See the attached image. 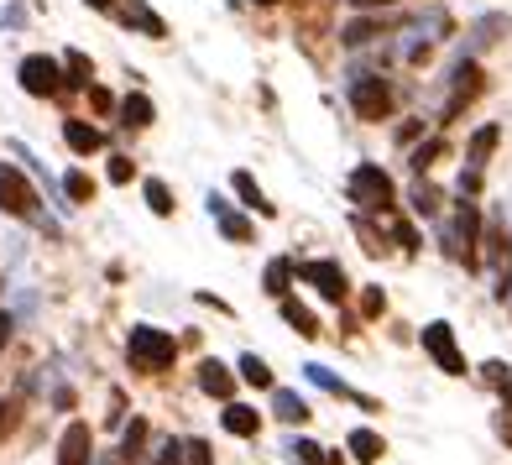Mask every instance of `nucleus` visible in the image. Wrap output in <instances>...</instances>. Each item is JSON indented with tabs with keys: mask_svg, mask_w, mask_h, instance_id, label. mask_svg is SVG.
Here are the masks:
<instances>
[{
	"mask_svg": "<svg viewBox=\"0 0 512 465\" xmlns=\"http://www.w3.org/2000/svg\"><path fill=\"white\" fill-rule=\"evenodd\" d=\"M0 215L27 220V225H37V230H48V236H58V225L37 209V189L27 183V173L11 168V162H0Z\"/></svg>",
	"mask_w": 512,
	"mask_h": 465,
	"instance_id": "1",
	"label": "nucleus"
},
{
	"mask_svg": "<svg viewBox=\"0 0 512 465\" xmlns=\"http://www.w3.org/2000/svg\"><path fill=\"white\" fill-rule=\"evenodd\" d=\"M126 356L136 371H147V377H157V371H168L173 356H178V340L168 330H157V324H131L126 335Z\"/></svg>",
	"mask_w": 512,
	"mask_h": 465,
	"instance_id": "2",
	"label": "nucleus"
},
{
	"mask_svg": "<svg viewBox=\"0 0 512 465\" xmlns=\"http://www.w3.org/2000/svg\"><path fill=\"white\" fill-rule=\"evenodd\" d=\"M351 110L361 121H387L392 115V84L377 79V74H356L351 79Z\"/></svg>",
	"mask_w": 512,
	"mask_h": 465,
	"instance_id": "3",
	"label": "nucleus"
},
{
	"mask_svg": "<svg viewBox=\"0 0 512 465\" xmlns=\"http://www.w3.org/2000/svg\"><path fill=\"white\" fill-rule=\"evenodd\" d=\"M16 79H21V89H27L32 100H48V95H58V89H63V63L48 58V53H32V58H21Z\"/></svg>",
	"mask_w": 512,
	"mask_h": 465,
	"instance_id": "4",
	"label": "nucleus"
},
{
	"mask_svg": "<svg viewBox=\"0 0 512 465\" xmlns=\"http://www.w3.org/2000/svg\"><path fill=\"white\" fill-rule=\"evenodd\" d=\"M351 199L361 209H387L392 199H398V189H392V178L377 168V162H361V168L351 173Z\"/></svg>",
	"mask_w": 512,
	"mask_h": 465,
	"instance_id": "5",
	"label": "nucleus"
},
{
	"mask_svg": "<svg viewBox=\"0 0 512 465\" xmlns=\"http://www.w3.org/2000/svg\"><path fill=\"white\" fill-rule=\"evenodd\" d=\"M424 351L450 371V377H465V356H460V345H455V335H450V324H424Z\"/></svg>",
	"mask_w": 512,
	"mask_h": 465,
	"instance_id": "6",
	"label": "nucleus"
},
{
	"mask_svg": "<svg viewBox=\"0 0 512 465\" xmlns=\"http://www.w3.org/2000/svg\"><path fill=\"white\" fill-rule=\"evenodd\" d=\"M298 277H304V283H314L324 298H330V304H340V298L351 293V283H345V267H340V262H298Z\"/></svg>",
	"mask_w": 512,
	"mask_h": 465,
	"instance_id": "7",
	"label": "nucleus"
},
{
	"mask_svg": "<svg viewBox=\"0 0 512 465\" xmlns=\"http://www.w3.org/2000/svg\"><path fill=\"white\" fill-rule=\"evenodd\" d=\"M89 460H95V434H89V424H68L58 439V465H89Z\"/></svg>",
	"mask_w": 512,
	"mask_h": 465,
	"instance_id": "8",
	"label": "nucleus"
},
{
	"mask_svg": "<svg viewBox=\"0 0 512 465\" xmlns=\"http://www.w3.org/2000/svg\"><path fill=\"white\" fill-rule=\"evenodd\" d=\"M450 84H455V89H450V105H445V121H455V115H460L465 105H471V100H476V89H481V68H476V63H460V68H455V74H450Z\"/></svg>",
	"mask_w": 512,
	"mask_h": 465,
	"instance_id": "9",
	"label": "nucleus"
},
{
	"mask_svg": "<svg viewBox=\"0 0 512 465\" xmlns=\"http://www.w3.org/2000/svg\"><path fill=\"white\" fill-rule=\"evenodd\" d=\"M121 21H126V27H136L142 37H152V42H162V37H168V21H162V16L147 6V0H131V6L121 11Z\"/></svg>",
	"mask_w": 512,
	"mask_h": 465,
	"instance_id": "10",
	"label": "nucleus"
},
{
	"mask_svg": "<svg viewBox=\"0 0 512 465\" xmlns=\"http://www.w3.org/2000/svg\"><path fill=\"white\" fill-rule=\"evenodd\" d=\"M209 215L220 220V230H225V241H251V220H241L236 209H230L220 194H209Z\"/></svg>",
	"mask_w": 512,
	"mask_h": 465,
	"instance_id": "11",
	"label": "nucleus"
},
{
	"mask_svg": "<svg viewBox=\"0 0 512 465\" xmlns=\"http://www.w3.org/2000/svg\"><path fill=\"white\" fill-rule=\"evenodd\" d=\"M63 142L74 147L79 157H89V152L105 147V131L100 126H84V121H63Z\"/></svg>",
	"mask_w": 512,
	"mask_h": 465,
	"instance_id": "12",
	"label": "nucleus"
},
{
	"mask_svg": "<svg viewBox=\"0 0 512 465\" xmlns=\"http://www.w3.org/2000/svg\"><path fill=\"white\" fill-rule=\"evenodd\" d=\"M152 121H157V110H152V100L142 95V89L121 100V126H131V131H147Z\"/></svg>",
	"mask_w": 512,
	"mask_h": 465,
	"instance_id": "13",
	"label": "nucleus"
},
{
	"mask_svg": "<svg viewBox=\"0 0 512 465\" xmlns=\"http://www.w3.org/2000/svg\"><path fill=\"white\" fill-rule=\"evenodd\" d=\"M272 413L283 418V424H304V418H309V403L298 398V392H288V387H272Z\"/></svg>",
	"mask_w": 512,
	"mask_h": 465,
	"instance_id": "14",
	"label": "nucleus"
},
{
	"mask_svg": "<svg viewBox=\"0 0 512 465\" xmlns=\"http://www.w3.org/2000/svg\"><path fill=\"white\" fill-rule=\"evenodd\" d=\"M199 387L209 392V398H230V392H236V382H230V371L220 361H204L199 366Z\"/></svg>",
	"mask_w": 512,
	"mask_h": 465,
	"instance_id": "15",
	"label": "nucleus"
},
{
	"mask_svg": "<svg viewBox=\"0 0 512 465\" xmlns=\"http://www.w3.org/2000/svg\"><path fill=\"white\" fill-rule=\"evenodd\" d=\"M345 450H351L361 465H371V460H382V434H371V429H351V439H345Z\"/></svg>",
	"mask_w": 512,
	"mask_h": 465,
	"instance_id": "16",
	"label": "nucleus"
},
{
	"mask_svg": "<svg viewBox=\"0 0 512 465\" xmlns=\"http://www.w3.org/2000/svg\"><path fill=\"white\" fill-rule=\"evenodd\" d=\"M225 429L236 434V439H251V434H256V408H246V403H225Z\"/></svg>",
	"mask_w": 512,
	"mask_h": 465,
	"instance_id": "17",
	"label": "nucleus"
},
{
	"mask_svg": "<svg viewBox=\"0 0 512 465\" xmlns=\"http://www.w3.org/2000/svg\"><path fill=\"white\" fill-rule=\"evenodd\" d=\"M142 445H147V424H142V418H131V429L121 434V460L142 465Z\"/></svg>",
	"mask_w": 512,
	"mask_h": 465,
	"instance_id": "18",
	"label": "nucleus"
},
{
	"mask_svg": "<svg viewBox=\"0 0 512 465\" xmlns=\"http://www.w3.org/2000/svg\"><path fill=\"white\" fill-rule=\"evenodd\" d=\"M283 319H288V324H293V330L304 335V340H314V335H319V319H314L304 304H288V298H283Z\"/></svg>",
	"mask_w": 512,
	"mask_h": 465,
	"instance_id": "19",
	"label": "nucleus"
},
{
	"mask_svg": "<svg viewBox=\"0 0 512 465\" xmlns=\"http://www.w3.org/2000/svg\"><path fill=\"white\" fill-rule=\"evenodd\" d=\"M63 68H68V84H84V89H89V79H95V63H89L79 48L63 53Z\"/></svg>",
	"mask_w": 512,
	"mask_h": 465,
	"instance_id": "20",
	"label": "nucleus"
},
{
	"mask_svg": "<svg viewBox=\"0 0 512 465\" xmlns=\"http://www.w3.org/2000/svg\"><path fill=\"white\" fill-rule=\"evenodd\" d=\"M63 194L74 199V204H89V199H95V178H89L84 168H74V173L63 178Z\"/></svg>",
	"mask_w": 512,
	"mask_h": 465,
	"instance_id": "21",
	"label": "nucleus"
},
{
	"mask_svg": "<svg viewBox=\"0 0 512 465\" xmlns=\"http://www.w3.org/2000/svg\"><path fill=\"white\" fill-rule=\"evenodd\" d=\"M497 136H502L497 126H481V131L471 136V168H476V173L486 168V152H492V147H497Z\"/></svg>",
	"mask_w": 512,
	"mask_h": 465,
	"instance_id": "22",
	"label": "nucleus"
},
{
	"mask_svg": "<svg viewBox=\"0 0 512 465\" xmlns=\"http://www.w3.org/2000/svg\"><path fill=\"white\" fill-rule=\"evenodd\" d=\"M147 209H152V215H173V194H168V183H162V178H147Z\"/></svg>",
	"mask_w": 512,
	"mask_h": 465,
	"instance_id": "23",
	"label": "nucleus"
},
{
	"mask_svg": "<svg viewBox=\"0 0 512 465\" xmlns=\"http://www.w3.org/2000/svg\"><path fill=\"white\" fill-rule=\"evenodd\" d=\"M293 272H298V262H272V267H267V293L283 298L288 283H293Z\"/></svg>",
	"mask_w": 512,
	"mask_h": 465,
	"instance_id": "24",
	"label": "nucleus"
},
{
	"mask_svg": "<svg viewBox=\"0 0 512 465\" xmlns=\"http://www.w3.org/2000/svg\"><path fill=\"white\" fill-rule=\"evenodd\" d=\"M230 183H236V194H241V199H246L251 209H262V215H272V204L262 199V189H256V178H251V173H236Z\"/></svg>",
	"mask_w": 512,
	"mask_h": 465,
	"instance_id": "25",
	"label": "nucleus"
},
{
	"mask_svg": "<svg viewBox=\"0 0 512 465\" xmlns=\"http://www.w3.org/2000/svg\"><path fill=\"white\" fill-rule=\"evenodd\" d=\"M241 377H246L251 387H272V371H267L262 356H241Z\"/></svg>",
	"mask_w": 512,
	"mask_h": 465,
	"instance_id": "26",
	"label": "nucleus"
},
{
	"mask_svg": "<svg viewBox=\"0 0 512 465\" xmlns=\"http://www.w3.org/2000/svg\"><path fill=\"white\" fill-rule=\"evenodd\" d=\"M309 371V382L314 387H324V392H340V398H351V387H345L340 377H335V371H324V366H304Z\"/></svg>",
	"mask_w": 512,
	"mask_h": 465,
	"instance_id": "27",
	"label": "nucleus"
},
{
	"mask_svg": "<svg viewBox=\"0 0 512 465\" xmlns=\"http://www.w3.org/2000/svg\"><path fill=\"white\" fill-rule=\"evenodd\" d=\"M319 455H324V450L309 445V439H293V445H288V460H293V465H324Z\"/></svg>",
	"mask_w": 512,
	"mask_h": 465,
	"instance_id": "28",
	"label": "nucleus"
},
{
	"mask_svg": "<svg viewBox=\"0 0 512 465\" xmlns=\"http://www.w3.org/2000/svg\"><path fill=\"white\" fill-rule=\"evenodd\" d=\"M439 152H445V142H439V136H434V142H424V147H418V152H413V168H418V173H429Z\"/></svg>",
	"mask_w": 512,
	"mask_h": 465,
	"instance_id": "29",
	"label": "nucleus"
},
{
	"mask_svg": "<svg viewBox=\"0 0 512 465\" xmlns=\"http://www.w3.org/2000/svg\"><path fill=\"white\" fill-rule=\"evenodd\" d=\"M189 460V445H178V439H168V445H162V460L157 465H183Z\"/></svg>",
	"mask_w": 512,
	"mask_h": 465,
	"instance_id": "30",
	"label": "nucleus"
},
{
	"mask_svg": "<svg viewBox=\"0 0 512 465\" xmlns=\"http://www.w3.org/2000/svg\"><path fill=\"white\" fill-rule=\"evenodd\" d=\"M486 377H492V382L502 387V398L512 403V377H507V366H502V361H492V366H486Z\"/></svg>",
	"mask_w": 512,
	"mask_h": 465,
	"instance_id": "31",
	"label": "nucleus"
},
{
	"mask_svg": "<svg viewBox=\"0 0 512 465\" xmlns=\"http://www.w3.org/2000/svg\"><path fill=\"white\" fill-rule=\"evenodd\" d=\"M189 465H215V455H209L204 439H189Z\"/></svg>",
	"mask_w": 512,
	"mask_h": 465,
	"instance_id": "32",
	"label": "nucleus"
},
{
	"mask_svg": "<svg viewBox=\"0 0 512 465\" xmlns=\"http://www.w3.org/2000/svg\"><path fill=\"white\" fill-rule=\"evenodd\" d=\"M110 183H131V157H110Z\"/></svg>",
	"mask_w": 512,
	"mask_h": 465,
	"instance_id": "33",
	"label": "nucleus"
},
{
	"mask_svg": "<svg viewBox=\"0 0 512 465\" xmlns=\"http://www.w3.org/2000/svg\"><path fill=\"white\" fill-rule=\"evenodd\" d=\"M11 330H16V314H6V309H0V351H6V340H11Z\"/></svg>",
	"mask_w": 512,
	"mask_h": 465,
	"instance_id": "34",
	"label": "nucleus"
},
{
	"mask_svg": "<svg viewBox=\"0 0 512 465\" xmlns=\"http://www.w3.org/2000/svg\"><path fill=\"white\" fill-rule=\"evenodd\" d=\"M382 304H387V298H382L377 288H371V293H366V304H361V309H366V314H382Z\"/></svg>",
	"mask_w": 512,
	"mask_h": 465,
	"instance_id": "35",
	"label": "nucleus"
},
{
	"mask_svg": "<svg viewBox=\"0 0 512 465\" xmlns=\"http://www.w3.org/2000/svg\"><path fill=\"white\" fill-rule=\"evenodd\" d=\"M84 6H95V11H115V0H84Z\"/></svg>",
	"mask_w": 512,
	"mask_h": 465,
	"instance_id": "36",
	"label": "nucleus"
},
{
	"mask_svg": "<svg viewBox=\"0 0 512 465\" xmlns=\"http://www.w3.org/2000/svg\"><path fill=\"white\" fill-rule=\"evenodd\" d=\"M95 465H121V455H100Z\"/></svg>",
	"mask_w": 512,
	"mask_h": 465,
	"instance_id": "37",
	"label": "nucleus"
},
{
	"mask_svg": "<svg viewBox=\"0 0 512 465\" xmlns=\"http://www.w3.org/2000/svg\"><path fill=\"white\" fill-rule=\"evenodd\" d=\"M361 6H392V0H361Z\"/></svg>",
	"mask_w": 512,
	"mask_h": 465,
	"instance_id": "38",
	"label": "nucleus"
},
{
	"mask_svg": "<svg viewBox=\"0 0 512 465\" xmlns=\"http://www.w3.org/2000/svg\"><path fill=\"white\" fill-rule=\"evenodd\" d=\"M256 6H272V0H256Z\"/></svg>",
	"mask_w": 512,
	"mask_h": 465,
	"instance_id": "39",
	"label": "nucleus"
}]
</instances>
